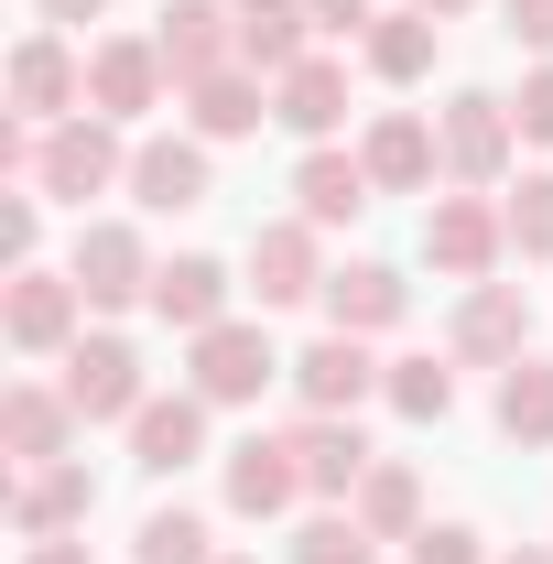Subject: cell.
<instances>
[{"mask_svg":"<svg viewBox=\"0 0 553 564\" xmlns=\"http://www.w3.org/2000/svg\"><path fill=\"white\" fill-rule=\"evenodd\" d=\"M131 564H217L207 554V521H196V510H152L141 543H131Z\"/></svg>","mask_w":553,"mask_h":564,"instance_id":"obj_29","label":"cell"},{"mask_svg":"<svg viewBox=\"0 0 553 564\" xmlns=\"http://www.w3.org/2000/svg\"><path fill=\"white\" fill-rule=\"evenodd\" d=\"M217 564H250V554H217Z\"/></svg>","mask_w":553,"mask_h":564,"instance_id":"obj_43","label":"cell"},{"mask_svg":"<svg viewBox=\"0 0 553 564\" xmlns=\"http://www.w3.org/2000/svg\"><path fill=\"white\" fill-rule=\"evenodd\" d=\"M304 22H315V11H304V0H239V55H250V66H304Z\"/></svg>","mask_w":553,"mask_h":564,"instance_id":"obj_20","label":"cell"},{"mask_svg":"<svg viewBox=\"0 0 553 564\" xmlns=\"http://www.w3.org/2000/svg\"><path fill=\"white\" fill-rule=\"evenodd\" d=\"M152 87H163V55H152V44H98V55H87V98H98V120H141Z\"/></svg>","mask_w":553,"mask_h":564,"instance_id":"obj_15","label":"cell"},{"mask_svg":"<svg viewBox=\"0 0 553 564\" xmlns=\"http://www.w3.org/2000/svg\"><path fill=\"white\" fill-rule=\"evenodd\" d=\"M510 33H521V44H543V55H553V0H510Z\"/></svg>","mask_w":553,"mask_h":564,"instance_id":"obj_37","label":"cell"},{"mask_svg":"<svg viewBox=\"0 0 553 564\" xmlns=\"http://www.w3.org/2000/svg\"><path fill=\"white\" fill-rule=\"evenodd\" d=\"M66 98H76V66H66V44H55V33H33V44L11 55V109H22V120H55Z\"/></svg>","mask_w":553,"mask_h":564,"instance_id":"obj_21","label":"cell"},{"mask_svg":"<svg viewBox=\"0 0 553 564\" xmlns=\"http://www.w3.org/2000/svg\"><path fill=\"white\" fill-rule=\"evenodd\" d=\"M423 250H434V272H456V282H478L499 250H510V217L478 207V196H445V207L423 217Z\"/></svg>","mask_w":553,"mask_h":564,"instance_id":"obj_3","label":"cell"},{"mask_svg":"<svg viewBox=\"0 0 553 564\" xmlns=\"http://www.w3.org/2000/svg\"><path fill=\"white\" fill-rule=\"evenodd\" d=\"M293 196H304V217H315V228H337V217L369 207V163H347V152H304Z\"/></svg>","mask_w":553,"mask_h":564,"instance_id":"obj_23","label":"cell"},{"mask_svg":"<svg viewBox=\"0 0 553 564\" xmlns=\"http://www.w3.org/2000/svg\"><path fill=\"white\" fill-rule=\"evenodd\" d=\"M250 282H261V304H304V293H326L315 239H304V228H261V239H250Z\"/></svg>","mask_w":553,"mask_h":564,"instance_id":"obj_18","label":"cell"},{"mask_svg":"<svg viewBox=\"0 0 553 564\" xmlns=\"http://www.w3.org/2000/svg\"><path fill=\"white\" fill-rule=\"evenodd\" d=\"M510 564H553V554H510Z\"/></svg>","mask_w":553,"mask_h":564,"instance_id":"obj_42","label":"cell"},{"mask_svg":"<svg viewBox=\"0 0 553 564\" xmlns=\"http://www.w3.org/2000/svg\"><path fill=\"white\" fill-rule=\"evenodd\" d=\"M413 510H423L413 467H369V478H358V521H369V532H413Z\"/></svg>","mask_w":553,"mask_h":564,"instance_id":"obj_31","label":"cell"},{"mask_svg":"<svg viewBox=\"0 0 553 564\" xmlns=\"http://www.w3.org/2000/svg\"><path fill=\"white\" fill-rule=\"evenodd\" d=\"M369 66H380V76H423V66H434V11L380 22V33H369Z\"/></svg>","mask_w":553,"mask_h":564,"instance_id":"obj_32","label":"cell"},{"mask_svg":"<svg viewBox=\"0 0 553 564\" xmlns=\"http://www.w3.org/2000/svg\"><path fill=\"white\" fill-rule=\"evenodd\" d=\"M66 402H76L87 423L141 413V358L120 348V337H76V358H66Z\"/></svg>","mask_w":553,"mask_h":564,"instance_id":"obj_5","label":"cell"},{"mask_svg":"<svg viewBox=\"0 0 553 564\" xmlns=\"http://www.w3.org/2000/svg\"><path fill=\"white\" fill-rule=\"evenodd\" d=\"M380 391H391V413H413V423H445V413H456V369H445V358H402Z\"/></svg>","mask_w":553,"mask_h":564,"instance_id":"obj_28","label":"cell"},{"mask_svg":"<svg viewBox=\"0 0 553 564\" xmlns=\"http://www.w3.org/2000/svg\"><path fill=\"white\" fill-rule=\"evenodd\" d=\"M402 282L380 272V261H347V272H326V315H337V337H380V326H402Z\"/></svg>","mask_w":553,"mask_h":564,"instance_id":"obj_10","label":"cell"},{"mask_svg":"<svg viewBox=\"0 0 553 564\" xmlns=\"http://www.w3.org/2000/svg\"><path fill=\"white\" fill-rule=\"evenodd\" d=\"M76 293H87V304H131V293H152V261H141V239L131 228H87V239H76Z\"/></svg>","mask_w":553,"mask_h":564,"instance_id":"obj_7","label":"cell"},{"mask_svg":"<svg viewBox=\"0 0 553 564\" xmlns=\"http://www.w3.org/2000/svg\"><path fill=\"white\" fill-rule=\"evenodd\" d=\"M109 174H131L109 120H66V131H44V141H33V185H44V196H66V207H87Z\"/></svg>","mask_w":553,"mask_h":564,"instance_id":"obj_1","label":"cell"},{"mask_svg":"<svg viewBox=\"0 0 553 564\" xmlns=\"http://www.w3.org/2000/svg\"><path fill=\"white\" fill-rule=\"evenodd\" d=\"M87 11H109V0H44V22H87Z\"/></svg>","mask_w":553,"mask_h":564,"instance_id":"obj_39","label":"cell"},{"mask_svg":"<svg viewBox=\"0 0 553 564\" xmlns=\"http://www.w3.org/2000/svg\"><path fill=\"white\" fill-rule=\"evenodd\" d=\"M304 11H315L326 33H358V22H369V0H304Z\"/></svg>","mask_w":553,"mask_h":564,"instance_id":"obj_38","label":"cell"},{"mask_svg":"<svg viewBox=\"0 0 553 564\" xmlns=\"http://www.w3.org/2000/svg\"><path fill=\"white\" fill-rule=\"evenodd\" d=\"M152 55L185 76V87H196V76H228V55H239V11H217V0H174L163 33H152Z\"/></svg>","mask_w":553,"mask_h":564,"instance_id":"obj_2","label":"cell"},{"mask_svg":"<svg viewBox=\"0 0 553 564\" xmlns=\"http://www.w3.org/2000/svg\"><path fill=\"white\" fill-rule=\"evenodd\" d=\"M196 445H207V402H196V391H174V402H141V413H131V456L152 467V478H174Z\"/></svg>","mask_w":553,"mask_h":564,"instance_id":"obj_9","label":"cell"},{"mask_svg":"<svg viewBox=\"0 0 553 564\" xmlns=\"http://www.w3.org/2000/svg\"><path fill=\"white\" fill-rule=\"evenodd\" d=\"M282 358L261 326H207L196 337V402H261V380H272Z\"/></svg>","mask_w":553,"mask_h":564,"instance_id":"obj_4","label":"cell"},{"mask_svg":"<svg viewBox=\"0 0 553 564\" xmlns=\"http://www.w3.org/2000/svg\"><path fill=\"white\" fill-rule=\"evenodd\" d=\"M521 337H532L521 282H478V293H467V315H456V358H521Z\"/></svg>","mask_w":553,"mask_h":564,"instance_id":"obj_13","label":"cell"},{"mask_svg":"<svg viewBox=\"0 0 553 564\" xmlns=\"http://www.w3.org/2000/svg\"><path fill=\"white\" fill-rule=\"evenodd\" d=\"M358 163H369V185H423V174H434V131H423L413 109H391V120L369 131Z\"/></svg>","mask_w":553,"mask_h":564,"instance_id":"obj_26","label":"cell"},{"mask_svg":"<svg viewBox=\"0 0 553 564\" xmlns=\"http://www.w3.org/2000/svg\"><path fill=\"white\" fill-rule=\"evenodd\" d=\"M76 304H87L76 282H55V272H22V282H11V348H55V337L76 326Z\"/></svg>","mask_w":553,"mask_h":564,"instance_id":"obj_19","label":"cell"},{"mask_svg":"<svg viewBox=\"0 0 553 564\" xmlns=\"http://www.w3.org/2000/svg\"><path fill=\"white\" fill-rule=\"evenodd\" d=\"M510 120H521V141H553V66L521 87V109H510Z\"/></svg>","mask_w":553,"mask_h":564,"instance_id":"obj_34","label":"cell"},{"mask_svg":"<svg viewBox=\"0 0 553 564\" xmlns=\"http://www.w3.org/2000/svg\"><path fill=\"white\" fill-rule=\"evenodd\" d=\"M293 467H304V489L347 499L358 478H369V434H358L347 413H304V423H293Z\"/></svg>","mask_w":553,"mask_h":564,"instance_id":"obj_6","label":"cell"},{"mask_svg":"<svg viewBox=\"0 0 553 564\" xmlns=\"http://www.w3.org/2000/svg\"><path fill=\"white\" fill-rule=\"evenodd\" d=\"M380 554V532L358 521V510H326V521H304V543H293V564H369Z\"/></svg>","mask_w":553,"mask_h":564,"instance_id":"obj_30","label":"cell"},{"mask_svg":"<svg viewBox=\"0 0 553 564\" xmlns=\"http://www.w3.org/2000/svg\"><path fill=\"white\" fill-rule=\"evenodd\" d=\"M272 120H282V131H304V141H326V131L347 120V66H326V55L282 66V98H272Z\"/></svg>","mask_w":553,"mask_h":564,"instance_id":"obj_16","label":"cell"},{"mask_svg":"<svg viewBox=\"0 0 553 564\" xmlns=\"http://www.w3.org/2000/svg\"><path fill=\"white\" fill-rule=\"evenodd\" d=\"M413 564H478V532H413Z\"/></svg>","mask_w":553,"mask_h":564,"instance_id":"obj_35","label":"cell"},{"mask_svg":"<svg viewBox=\"0 0 553 564\" xmlns=\"http://www.w3.org/2000/svg\"><path fill=\"white\" fill-rule=\"evenodd\" d=\"M0 261H33V196L0 207Z\"/></svg>","mask_w":553,"mask_h":564,"instance_id":"obj_36","label":"cell"},{"mask_svg":"<svg viewBox=\"0 0 553 564\" xmlns=\"http://www.w3.org/2000/svg\"><path fill=\"white\" fill-rule=\"evenodd\" d=\"M499 434H510V445H553V358H510V380H499Z\"/></svg>","mask_w":553,"mask_h":564,"instance_id":"obj_25","label":"cell"},{"mask_svg":"<svg viewBox=\"0 0 553 564\" xmlns=\"http://www.w3.org/2000/svg\"><path fill=\"white\" fill-rule=\"evenodd\" d=\"M33 564H87V543H44V554H33Z\"/></svg>","mask_w":553,"mask_h":564,"instance_id":"obj_40","label":"cell"},{"mask_svg":"<svg viewBox=\"0 0 553 564\" xmlns=\"http://www.w3.org/2000/svg\"><path fill=\"white\" fill-rule=\"evenodd\" d=\"M413 11H467V0H413Z\"/></svg>","mask_w":553,"mask_h":564,"instance_id":"obj_41","label":"cell"},{"mask_svg":"<svg viewBox=\"0 0 553 564\" xmlns=\"http://www.w3.org/2000/svg\"><path fill=\"white\" fill-rule=\"evenodd\" d=\"M152 315L185 326V337L228 326V272H217V261H163V272H152Z\"/></svg>","mask_w":553,"mask_h":564,"instance_id":"obj_12","label":"cell"},{"mask_svg":"<svg viewBox=\"0 0 553 564\" xmlns=\"http://www.w3.org/2000/svg\"><path fill=\"white\" fill-rule=\"evenodd\" d=\"M510 131H521V120H510L499 98H478V87H467V98L445 109V163H456L467 185H488V174L510 163Z\"/></svg>","mask_w":553,"mask_h":564,"instance_id":"obj_8","label":"cell"},{"mask_svg":"<svg viewBox=\"0 0 553 564\" xmlns=\"http://www.w3.org/2000/svg\"><path fill=\"white\" fill-rule=\"evenodd\" d=\"M510 250H532V261H553V174H532V185L510 196Z\"/></svg>","mask_w":553,"mask_h":564,"instance_id":"obj_33","label":"cell"},{"mask_svg":"<svg viewBox=\"0 0 553 564\" xmlns=\"http://www.w3.org/2000/svg\"><path fill=\"white\" fill-rule=\"evenodd\" d=\"M131 196L141 207H207V152H196V141H141L131 152Z\"/></svg>","mask_w":553,"mask_h":564,"instance_id":"obj_17","label":"cell"},{"mask_svg":"<svg viewBox=\"0 0 553 564\" xmlns=\"http://www.w3.org/2000/svg\"><path fill=\"white\" fill-rule=\"evenodd\" d=\"M293 489H304L293 445H261V434H250V445L228 456V510H239V521H272V510H293Z\"/></svg>","mask_w":553,"mask_h":564,"instance_id":"obj_11","label":"cell"},{"mask_svg":"<svg viewBox=\"0 0 553 564\" xmlns=\"http://www.w3.org/2000/svg\"><path fill=\"white\" fill-rule=\"evenodd\" d=\"M87 510H98V478H87V467H66V456H55L33 489L11 499V521H22V532H66V521H87Z\"/></svg>","mask_w":553,"mask_h":564,"instance_id":"obj_24","label":"cell"},{"mask_svg":"<svg viewBox=\"0 0 553 564\" xmlns=\"http://www.w3.org/2000/svg\"><path fill=\"white\" fill-rule=\"evenodd\" d=\"M66 423H76V402L33 391V380L0 402V434H11V456H33V467H55V456H66Z\"/></svg>","mask_w":553,"mask_h":564,"instance_id":"obj_22","label":"cell"},{"mask_svg":"<svg viewBox=\"0 0 553 564\" xmlns=\"http://www.w3.org/2000/svg\"><path fill=\"white\" fill-rule=\"evenodd\" d=\"M185 98H196V131H207V141L261 131V87H250V76H196Z\"/></svg>","mask_w":553,"mask_h":564,"instance_id":"obj_27","label":"cell"},{"mask_svg":"<svg viewBox=\"0 0 553 564\" xmlns=\"http://www.w3.org/2000/svg\"><path fill=\"white\" fill-rule=\"evenodd\" d=\"M293 380H304V402H315V413H358L380 369H369V348H358V337H315V348L293 358Z\"/></svg>","mask_w":553,"mask_h":564,"instance_id":"obj_14","label":"cell"}]
</instances>
